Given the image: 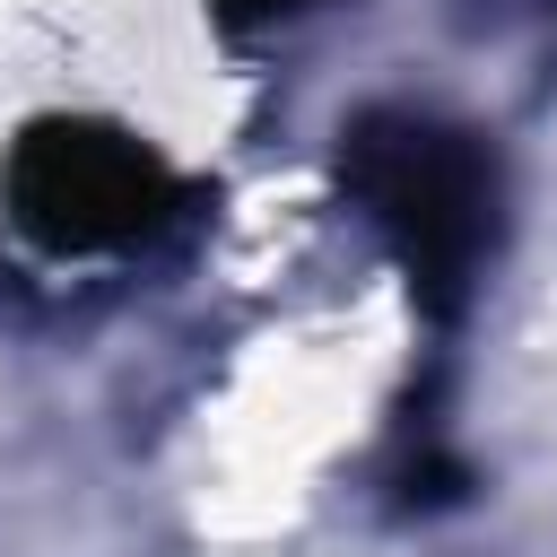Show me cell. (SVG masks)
Returning a JSON list of instances; mask_svg holds the SVG:
<instances>
[{
  "instance_id": "obj_1",
  "label": "cell",
  "mask_w": 557,
  "mask_h": 557,
  "mask_svg": "<svg viewBox=\"0 0 557 557\" xmlns=\"http://www.w3.org/2000/svg\"><path fill=\"white\" fill-rule=\"evenodd\" d=\"M339 183L374 218L392 261L409 270V296L435 322H453L487 261V235H496L487 148L435 113H357L339 131Z\"/></svg>"
},
{
  "instance_id": "obj_2",
  "label": "cell",
  "mask_w": 557,
  "mask_h": 557,
  "mask_svg": "<svg viewBox=\"0 0 557 557\" xmlns=\"http://www.w3.org/2000/svg\"><path fill=\"white\" fill-rule=\"evenodd\" d=\"M0 200L9 218L44 244V252H131L148 235L174 226L183 209V174L87 113H44L17 131L9 165H0Z\"/></svg>"
},
{
  "instance_id": "obj_3",
  "label": "cell",
  "mask_w": 557,
  "mask_h": 557,
  "mask_svg": "<svg viewBox=\"0 0 557 557\" xmlns=\"http://www.w3.org/2000/svg\"><path fill=\"white\" fill-rule=\"evenodd\" d=\"M461 487H470V470H461L453 453H435V444H426V453H418V461L400 470V505H418V513H435V505H453Z\"/></svg>"
},
{
  "instance_id": "obj_4",
  "label": "cell",
  "mask_w": 557,
  "mask_h": 557,
  "mask_svg": "<svg viewBox=\"0 0 557 557\" xmlns=\"http://www.w3.org/2000/svg\"><path fill=\"white\" fill-rule=\"evenodd\" d=\"M296 9H313V0H209V17H218V26H235V35L278 26V17H296Z\"/></svg>"
}]
</instances>
